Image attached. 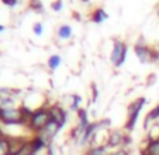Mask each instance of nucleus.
Returning a JSON list of instances; mask_svg holds the SVG:
<instances>
[{"label": "nucleus", "mask_w": 159, "mask_h": 155, "mask_svg": "<svg viewBox=\"0 0 159 155\" xmlns=\"http://www.w3.org/2000/svg\"><path fill=\"white\" fill-rule=\"evenodd\" d=\"M49 121H51V116H49L48 107H39L37 110H34V114L27 127L34 134H38L41 130H44L45 125L48 124Z\"/></svg>", "instance_id": "obj_1"}, {"label": "nucleus", "mask_w": 159, "mask_h": 155, "mask_svg": "<svg viewBox=\"0 0 159 155\" xmlns=\"http://www.w3.org/2000/svg\"><path fill=\"white\" fill-rule=\"evenodd\" d=\"M0 123H3L6 125H25L27 127V123L23 117L20 107L4 109V110L0 109Z\"/></svg>", "instance_id": "obj_2"}, {"label": "nucleus", "mask_w": 159, "mask_h": 155, "mask_svg": "<svg viewBox=\"0 0 159 155\" xmlns=\"http://www.w3.org/2000/svg\"><path fill=\"white\" fill-rule=\"evenodd\" d=\"M127 51H128V47H127V44L124 41H120V40H114L113 41V51H111L110 61L116 68H120L125 62Z\"/></svg>", "instance_id": "obj_3"}, {"label": "nucleus", "mask_w": 159, "mask_h": 155, "mask_svg": "<svg viewBox=\"0 0 159 155\" xmlns=\"http://www.w3.org/2000/svg\"><path fill=\"white\" fill-rule=\"evenodd\" d=\"M134 52L138 57L139 62L141 63H149V62H155L159 58V52L155 49H151L147 45L144 44H135L134 47Z\"/></svg>", "instance_id": "obj_4"}, {"label": "nucleus", "mask_w": 159, "mask_h": 155, "mask_svg": "<svg viewBox=\"0 0 159 155\" xmlns=\"http://www.w3.org/2000/svg\"><path fill=\"white\" fill-rule=\"evenodd\" d=\"M48 111H49V116H51V120L55 121L57 124H59L61 127H63L68 120V113L66 110L59 105H51L48 106Z\"/></svg>", "instance_id": "obj_5"}, {"label": "nucleus", "mask_w": 159, "mask_h": 155, "mask_svg": "<svg viewBox=\"0 0 159 155\" xmlns=\"http://www.w3.org/2000/svg\"><path fill=\"white\" fill-rule=\"evenodd\" d=\"M61 128H62V127H61L59 124H57L55 121H52V120H51L48 124L45 125L44 130H41L38 134L41 135V137L44 138L47 143H48V145H51V143H52V140H54V137L58 134V131H59Z\"/></svg>", "instance_id": "obj_6"}, {"label": "nucleus", "mask_w": 159, "mask_h": 155, "mask_svg": "<svg viewBox=\"0 0 159 155\" xmlns=\"http://www.w3.org/2000/svg\"><path fill=\"white\" fill-rule=\"evenodd\" d=\"M124 138L125 134L120 131V130H114V131H110L107 135V141H106V145L110 147V148H117V147H124Z\"/></svg>", "instance_id": "obj_7"}, {"label": "nucleus", "mask_w": 159, "mask_h": 155, "mask_svg": "<svg viewBox=\"0 0 159 155\" xmlns=\"http://www.w3.org/2000/svg\"><path fill=\"white\" fill-rule=\"evenodd\" d=\"M30 138H25V137H10L9 135V145H10V154L9 155H17L18 151L23 148L27 141Z\"/></svg>", "instance_id": "obj_8"}, {"label": "nucleus", "mask_w": 159, "mask_h": 155, "mask_svg": "<svg viewBox=\"0 0 159 155\" xmlns=\"http://www.w3.org/2000/svg\"><path fill=\"white\" fill-rule=\"evenodd\" d=\"M145 103H147V99L145 97H138V99H135L134 101H131L128 109H127V116H134V114H138L139 116Z\"/></svg>", "instance_id": "obj_9"}, {"label": "nucleus", "mask_w": 159, "mask_h": 155, "mask_svg": "<svg viewBox=\"0 0 159 155\" xmlns=\"http://www.w3.org/2000/svg\"><path fill=\"white\" fill-rule=\"evenodd\" d=\"M30 141H31V145H33V151L35 152V154H38L39 151H42V149H45V148H48L49 147L48 143H47L39 134H34L33 137L30 138Z\"/></svg>", "instance_id": "obj_10"}, {"label": "nucleus", "mask_w": 159, "mask_h": 155, "mask_svg": "<svg viewBox=\"0 0 159 155\" xmlns=\"http://www.w3.org/2000/svg\"><path fill=\"white\" fill-rule=\"evenodd\" d=\"M141 154H147V155H159V140H153V141H148L145 143V145L142 147Z\"/></svg>", "instance_id": "obj_11"}, {"label": "nucleus", "mask_w": 159, "mask_h": 155, "mask_svg": "<svg viewBox=\"0 0 159 155\" xmlns=\"http://www.w3.org/2000/svg\"><path fill=\"white\" fill-rule=\"evenodd\" d=\"M159 119V105H156L149 113L145 116V120H144V128L145 130H149L151 127V123L152 121H156Z\"/></svg>", "instance_id": "obj_12"}, {"label": "nucleus", "mask_w": 159, "mask_h": 155, "mask_svg": "<svg viewBox=\"0 0 159 155\" xmlns=\"http://www.w3.org/2000/svg\"><path fill=\"white\" fill-rule=\"evenodd\" d=\"M107 18H108V14L102 9V7L94 9V12L90 14V20L93 21V23H96V24H102L103 21L107 20Z\"/></svg>", "instance_id": "obj_13"}, {"label": "nucleus", "mask_w": 159, "mask_h": 155, "mask_svg": "<svg viewBox=\"0 0 159 155\" xmlns=\"http://www.w3.org/2000/svg\"><path fill=\"white\" fill-rule=\"evenodd\" d=\"M76 116H78V120H79V125H80V127H83L84 130H86V127L90 124L87 110H86V109H79V110L76 111Z\"/></svg>", "instance_id": "obj_14"}, {"label": "nucleus", "mask_w": 159, "mask_h": 155, "mask_svg": "<svg viewBox=\"0 0 159 155\" xmlns=\"http://www.w3.org/2000/svg\"><path fill=\"white\" fill-rule=\"evenodd\" d=\"M110 152H108V147L106 145H96V147H90L89 149H87L86 155H108Z\"/></svg>", "instance_id": "obj_15"}, {"label": "nucleus", "mask_w": 159, "mask_h": 155, "mask_svg": "<svg viewBox=\"0 0 159 155\" xmlns=\"http://www.w3.org/2000/svg\"><path fill=\"white\" fill-rule=\"evenodd\" d=\"M58 37H59L61 40L70 38V37H72V27L68 26V24H62V26H59V28H58Z\"/></svg>", "instance_id": "obj_16"}, {"label": "nucleus", "mask_w": 159, "mask_h": 155, "mask_svg": "<svg viewBox=\"0 0 159 155\" xmlns=\"http://www.w3.org/2000/svg\"><path fill=\"white\" fill-rule=\"evenodd\" d=\"M10 154V145H9V135L4 134L0 138V155H9Z\"/></svg>", "instance_id": "obj_17"}, {"label": "nucleus", "mask_w": 159, "mask_h": 155, "mask_svg": "<svg viewBox=\"0 0 159 155\" xmlns=\"http://www.w3.org/2000/svg\"><path fill=\"white\" fill-rule=\"evenodd\" d=\"M16 101L13 100L11 96H7V97H0V109L4 110V109H16Z\"/></svg>", "instance_id": "obj_18"}, {"label": "nucleus", "mask_w": 159, "mask_h": 155, "mask_svg": "<svg viewBox=\"0 0 159 155\" xmlns=\"http://www.w3.org/2000/svg\"><path fill=\"white\" fill-rule=\"evenodd\" d=\"M28 9L35 13H44V4L41 0H30L28 2Z\"/></svg>", "instance_id": "obj_19"}, {"label": "nucleus", "mask_w": 159, "mask_h": 155, "mask_svg": "<svg viewBox=\"0 0 159 155\" xmlns=\"http://www.w3.org/2000/svg\"><path fill=\"white\" fill-rule=\"evenodd\" d=\"M148 141H153V140H159V124H153L149 127L148 130Z\"/></svg>", "instance_id": "obj_20"}, {"label": "nucleus", "mask_w": 159, "mask_h": 155, "mask_svg": "<svg viewBox=\"0 0 159 155\" xmlns=\"http://www.w3.org/2000/svg\"><path fill=\"white\" fill-rule=\"evenodd\" d=\"M59 65H61V57L59 55L55 54V55H51V57L48 58V68L51 69V71H55Z\"/></svg>", "instance_id": "obj_21"}, {"label": "nucleus", "mask_w": 159, "mask_h": 155, "mask_svg": "<svg viewBox=\"0 0 159 155\" xmlns=\"http://www.w3.org/2000/svg\"><path fill=\"white\" fill-rule=\"evenodd\" d=\"M33 154H35V152L33 151V145H31V141L28 140L27 143L23 145V148L18 151L17 155H33Z\"/></svg>", "instance_id": "obj_22"}, {"label": "nucleus", "mask_w": 159, "mask_h": 155, "mask_svg": "<svg viewBox=\"0 0 159 155\" xmlns=\"http://www.w3.org/2000/svg\"><path fill=\"white\" fill-rule=\"evenodd\" d=\"M70 99H72V103H70V110L72 111H78L79 109V105H80V101H82V97L79 95H72L70 96Z\"/></svg>", "instance_id": "obj_23"}, {"label": "nucleus", "mask_w": 159, "mask_h": 155, "mask_svg": "<svg viewBox=\"0 0 159 155\" xmlns=\"http://www.w3.org/2000/svg\"><path fill=\"white\" fill-rule=\"evenodd\" d=\"M90 90H92V101L96 103L97 101V97H99V89H97V85L94 82L90 83Z\"/></svg>", "instance_id": "obj_24"}, {"label": "nucleus", "mask_w": 159, "mask_h": 155, "mask_svg": "<svg viewBox=\"0 0 159 155\" xmlns=\"http://www.w3.org/2000/svg\"><path fill=\"white\" fill-rule=\"evenodd\" d=\"M62 7H63V0H54L51 3V9L54 12H61Z\"/></svg>", "instance_id": "obj_25"}, {"label": "nucleus", "mask_w": 159, "mask_h": 155, "mask_svg": "<svg viewBox=\"0 0 159 155\" xmlns=\"http://www.w3.org/2000/svg\"><path fill=\"white\" fill-rule=\"evenodd\" d=\"M33 31L35 35H42V33H44V26H42V23H35L33 27Z\"/></svg>", "instance_id": "obj_26"}, {"label": "nucleus", "mask_w": 159, "mask_h": 155, "mask_svg": "<svg viewBox=\"0 0 159 155\" xmlns=\"http://www.w3.org/2000/svg\"><path fill=\"white\" fill-rule=\"evenodd\" d=\"M108 155H129V154H128V151H127L125 148H120V149H117V151L110 152Z\"/></svg>", "instance_id": "obj_27"}, {"label": "nucleus", "mask_w": 159, "mask_h": 155, "mask_svg": "<svg viewBox=\"0 0 159 155\" xmlns=\"http://www.w3.org/2000/svg\"><path fill=\"white\" fill-rule=\"evenodd\" d=\"M17 2L18 0H2V3L6 4V6H9V7H14L16 4H17Z\"/></svg>", "instance_id": "obj_28"}, {"label": "nucleus", "mask_w": 159, "mask_h": 155, "mask_svg": "<svg viewBox=\"0 0 159 155\" xmlns=\"http://www.w3.org/2000/svg\"><path fill=\"white\" fill-rule=\"evenodd\" d=\"M72 18L73 20H76V21H82V17H80V14H79L78 12H72Z\"/></svg>", "instance_id": "obj_29"}, {"label": "nucleus", "mask_w": 159, "mask_h": 155, "mask_svg": "<svg viewBox=\"0 0 159 155\" xmlns=\"http://www.w3.org/2000/svg\"><path fill=\"white\" fill-rule=\"evenodd\" d=\"M4 30H6V27H4L3 24H0V33H2V31H4Z\"/></svg>", "instance_id": "obj_30"}, {"label": "nucleus", "mask_w": 159, "mask_h": 155, "mask_svg": "<svg viewBox=\"0 0 159 155\" xmlns=\"http://www.w3.org/2000/svg\"><path fill=\"white\" fill-rule=\"evenodd\" d=\"M3 135H4V134H3V133H2V130H0V138L3 137Z\"/></svg>", "instance_id": "obj_31"}, {"label": "nucleus", "mask_w": 159, "mask_h": 155, "mask_svg": "<svg viewBox=\"0 0 159 155\" xmlns=\"http://www.w3.org/2000/svg\"><path fill=\"white\" fill-rule=\"evenodd\" d=\"M82 2H83V3H87V2H89V0H82Z\"/></svg>", "instance_id": "obj_32"}, {"label": "nucleus", "mask_w": 159, "mask_h": 155, "mask_svg": "<svg viewBox=\"0 0 159 155\" xmlns=\"http://www.w3.org/2000/svg\"><path fill=\"white\" fill-rule=\"evenodd\" d=\"M33 155H38V154H33Z\"/></svg>", "instance_id": "obj_33"}, {"label": "nucleus", "mask_w": 159, "mask_h": 155, "mask_svg": "<svg viewBox=\"0 0 159 155\" xmlns=\"http://www.w3.org/2000/svg\"><path fill=\"white\" fill-rule=\"evenodd\" d=\"M141 155H147V154H141Z\"/></svg>", "instance_id": "obj_34"}]
</instances>
